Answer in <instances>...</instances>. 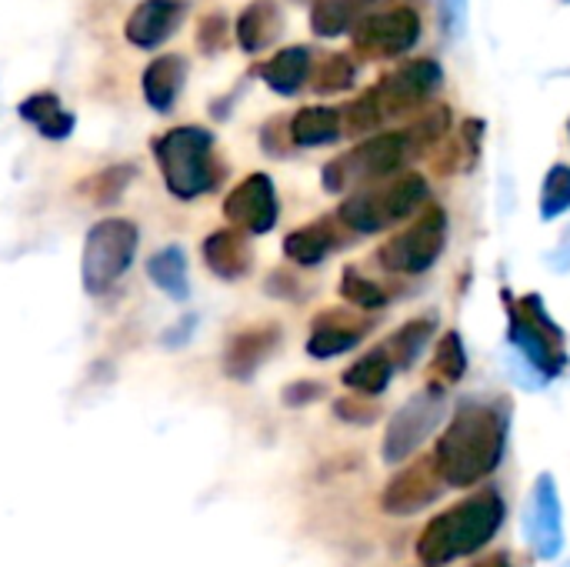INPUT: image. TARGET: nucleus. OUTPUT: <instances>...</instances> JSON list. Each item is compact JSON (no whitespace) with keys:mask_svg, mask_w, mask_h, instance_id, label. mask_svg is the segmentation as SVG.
<instances>
[{"mask_svg":"<svg viewBox=\"0 0 570 567\" xmlns=\"http://www.w3.org/2000/svg\"><path fill=\"white\" fill-rule=\"evenodd\" d=\"M374 0H314L311 7V30L317 37H341L344 30H354L361 20V10Z\"/></svg>","mask_w":570,"mask_h":567,"instance_id":"25","label":"nucleus"},{"mask_svg":"<svg viewBox=\"0 0 570 567\" xmlns=\"http://www.w3.org/2000/svg\"><path fill=\"white\" fill-rule=\"evenodd\" d=\"M224 43H227V13L214 10V13L200 17V23H197L200 53H217V50H224Z\"/></svg>","mask_w":570,"mask_h":567,"instance_id":"35","label":"nucleus"},{"mask_svg":"<svg viewBox=\"0 0 570 567\" xmlns=\"http://www.w3.org/2000/svg\"><path fill=\"white\" fill-rule=\"evenodd\" d=\"M341 294H344L351 304L364 307V311H377V307H384V304H387V291H384L381 284H374V281H367L364 274H357L354 267L344 274V281H341Z\"/></svg>","mask_w":570,"mask_h":567,"instance_id":"33","label":"nucleus"},{"mask_svg":"<svg viewBox=\"0 0 570 567\" xmlns=\"http://www.w3.org/2000/svg\"><path fill=\"white\" fill-rule=\"evenodd\" d=\"M411 157V144L401 134H377L364 144H357L351 154L337 157L334 164L324 167V187L341 194V190H361L364 184H377L391 174L401 170V164Z\"/></svg>","mask_w":570,"mask_h":567,"instance_id":"6","label":"nucleus"},{"mask_svg":"<svg viewBox=\"0 0 570 567\" xmlns=\"http://www.w3.org/2000/svg\"><path fill=\"white\" fill-rule=\"evenodd\" d=\"M391 371H394V364H391L387 351L377 348V351L364 354L354 368H347L344 384L357 394H381L391 384Z\"/></svg>","mask_w":570,"mask_h":567,"instance_id":"26","label":"nucleus"},{"mask_svg":"<svg viewBox=\"0 0 570 567\" xmlns=\"http://www.w3.org/2000/svg\"><path fill=\"white\" fill-rule=\"evenodd\" d=\"M337 414H341L344 421H357V424H371V421L377 418V411H361V404L351 408V401H337Z\"/></svg>","mask_w":570,"mask_h":567,"instance_id":"38","label":"nucleus"},{"mask_svg":"<svg viewBox=\"0 0 570 567\" xmlns=\"http://www.w3.org/2000/svg\"><path fill=\"white\" fill-rule=\"evenodd\" d=\"M150 281L164 287L174 297H187V274H184V254L177 247H167L150 257Z\"/></svg>","mask_w":570,"mask_h":567,"instance_id":"28","label":"nucleus"},{"mask_svg":"<svg viewBox=\"0 0 570 567\" xmlns=\"http://www.w3.org/2000/svg\"><path fill=\"white\" fill-rule=\"evenodd\" d=\"M134 247H137V227L130 221L110 217L100 221L90 234H87V247H83V284L87 291H107L134 261Z\"/></svg>","mask_w":570,"mask_h":567,"instance_id":"7","label":"nucleus"},{"mask_svg":"<svg viewBox=\"0 0 570 567\" xmlns=\"http://www.w3.org/2000/svg\"><path fill=\"white\" fill-rule=\"evenodd\" d=\"M441 475H438V468H434V458L431 461H421V465H414V468H407L404 475H397L391 485H387V491H384V511L387 515H414V511H421V508H428V505H434L438 501V495H441Z\"/></svg>","mask_w":570,"mask_h":567,"instance_id":"15","label":"nucleus"},{"mask_svg":"<svg viewBox=\"0 0 570 567\" xmlns=\"http://www.w3.org/2000/svg\"><path fill=\"white\" fill-rule=\"evenodd\" d=\"M321 394H324V391H321V384H294V388H287V391H284V401L297 408V404H307L311 398H321Z\"/></svg>","mask_w":570,"mask_h":567,"instance_id":"36","label":"nucleus"},{"mask_svg":"<svg viewBox=\"0 0 570 567\" xmlns=\"http://www.w3.org/2000/svg\"><path fill=\"white\" fill-rule=\"evenodd\" d=\"M448 414V394L441 388H424L417 391L387 424L384 434V458L387 461H404L411 458L444 421Z\"/></svg>","mask_w":570,"mask_h":567,"instance_id":"9","label":"nucleus"},{"mask_svg":"<svg viewBox=\"0 0 570 567\" xmlns=\"http://www.w3.org/2000/svg\"><path fill=\"white\" fill-rule=\"evenodd\" d=\"M344 134L341 110L334 107H304L291 120V140L297 147H324L334 144Z\"/></svg>","mask_w":570,"mask_h":567,"instance_id":"21","label":"nucleus"},{"mask_svg":"<svg viewBox=\"0 0 570 567\" xmlns=\"http://www.w3.org/2000/svg\"><path fill=\"white\" fill-rule=\"evenodd\" d=\"M204 261L220 277H240L250 267V244L240 231H217L204 241Z\"/></svg>","mask_w":570,"mask_h":567,"instance_id":"22","label":"nucleus"},{"mask_svg":"<svg viewBox=\"0 0 570 567\" xmlns=\"http://www.w3.org/2000/svg\"><path fill=\"white\" fill-rule=\"evenodd\" d=\"M524 531H528L531 548L541 558L551 561V558L561 555V548H564L561 498H558V488H554L551 475H541L538 485H534V495H531V505H528V515H524Z\"/></svg>","mask_w":570,"mask_h":567,"instance_id":"13","label":"nucleus"},{"mask_svg":"<svg viewBox=\"0 0 570 567\" xmlns=\"http://www.w3.org/2000/svg\"><path fill=\"white\" fill-rule=\"evenodd\" d=\"M184 0H140L124 20V37L140 50H157L184 23Z\"/></svg>","mask_w":570,"mask_h":567,"instance_id":"14","label":"nucleus"},{"mask_svg":"<svg viewBox=\"0 0 570 567\" xmlns=\"http://www.w3.org/2000/svg\"><path fill=\"white\" fill-rule=\"evenodd\" d=\"M354 77H357V67L347 53H334L324 60V67L314 74V90L317 94H341V90H351L354 87Z\"/></svg>","mask_w":570,"mask_h":567,"instance_id":"31","label":"nucleus"},{"mask_svg":"<svg viewBox=\"0 0 570 567\" xmlns=\"http://www.w3.org/2000/svg\"><path fill=\"white\" fill-rule=\"evenodd\" d=\"M154 157L174 197H200L217 187L220 167L214 160V134L204 127H174L154 140Z\"/></svg>","mask_w":570,"mask_h":567,"instance_id":"3","label":"nucleus"},{"mask_svg":"<svg viewBox=\"0 0 570 567\" xmlns=\"http://www.w3.org/2000/svg\"><path fill=\"white\" fill-rule=\"evenodd\" d=\"M508 444V408L491 401H464L451 428L438 441L434 468L444 485L468 488L491 478Z\"/></svg>","mask_w":570,"mask_h":567,"instance_id":"1","label":"nucleus"},{"mask_svg":"<svg viewBox=\"0 0 570 567\" xmlns=\"http://www.w3.org/2000/svg\"><path fill=\"white\" fill-rule=\"evenodd\" d=\"M568 130H570V124H568Z\"/></svg>","mask_w":570,"mask_h":567,"instance_id":"40","label":"nucleus"},{"mask_svg":"<svg viewBox=\"0 0 570 567\" xmlns=\"http://www.w3.org/2000/svg\"><path fill=\"white\" fill-rule=\"evenodd\" d=\"M381 120H384V110H381L374 90H364L357 100H351V104L341 110L344 134H354V137H357V134H371Z\"/></svg>","mask_w":570,"mask_h":567,"instance_id":"30","label":"nucleus"},{"mask_svg":"<svg viewBox=\"0 0 570 567\" xmlns=\"http://www.w3.org/2000/svg\"><path fill=\"white\" fill-rule=\"evenodd\" d=\"M424 201H428V180L421 174H404L387 184L361 187L357 194H351L341 204L337 221L354 234H377V231L411 217Z\"/></svg>","mask_w":570,"mask_h":567,"instance_id":"4","label":"nucleus"},{"mask_svg":"<svg viewBox=\"0 0 570 567\" xmlns=\"http://www.w3.org/2000/svg\"><path fill=\"white\" fill-rule=\"evenodd\" d=\"M344 247L341 237L334 234V224L331 221H321V224H311V227H301L294 231L287 241H284V251L291 261H297L301 267H311V264H321L331 251Z\"/></svg>","mask_w":570,"mask_h":567,"instance_id":"23","label":"nucleus"},{"mask_svg":"<svg viewBox=\"0 0 570 567\" xmlns=\"http://www.w3.org/2000/svg\"><path fill=\"white\" fill-rule=\"evenodd\" d=\"M421 13L411 7H397L387 13H367L354 23V50L367 60H391L407 53L421 40Z\"/></svg>","mask_w":570,"mask_h":567,"instance_id":"10","label":"nucleus"},{"mask_svg":"<svg viewBox=\"0 0 570 567\" xmlns=\"http://www.w3.org/2000/svg\"><path fill=\"white\" fill-rule=\"evenodd\" d=\"M464 10H468V0H441L444 27H448V30H458V23H461Z\"/></svg>","mask_w":570,"mask_h":567,"instance_id":"37","label":"nucleus"},{"mask_svg":"<svg viewBox=\"0 0 570 567\" xmlns=\"http://www.w3.org/2000/svg\"><path fill=\"white\" fill-rule=\"evenodd\" d=\"M501 521H504L501 495L481 491L428 525V531L417 541V558H421V565L441 567L464 558V555H474L491 541V535L501 528Z\"/></svg>","mask_w":570,"mask_h":567,"instance_id":"2","label":"nucleus"},{"mask_svg":"<svg viewBox=\"0 0 570 567\" xmlns=\"http://www.w3.org/2000/svg\"><path fill=\"white\" fill-rule=\"evenodd\" d=\"M137 170L134 167H127V164H120V167H107L104 174H97L94 180H87V194L97 201V204H107V201H117L120 197V190L127 187V180L134 177Z\"/></svg>","mask_w":570,"mask_h":567,"instance_id":"34","label":"nucleus"},{"mask_svg":"<svg viewBox=\"0 0 570 567\" xmlns=\"http://www.w3.org/2000/svg\"><path fill=\"white\" fill-rule=\"evenodd\" d=\"M570 211V164H554L541 187V217L554 221Z\"/></svg>","mask_w":570,"mask_h":567,"instance_id":"29","label":"nucleus"},{"mask_svg":"<svg viewBox=\"0 0 570 567\" xmlns=\"http://www.w3.org/2000/svg\"><path fill=\"white\" fill-rule=\"evenodd\" d=\"M277 331L274 328H261V331H247V334H240L234 344H230V351H227V374H234V378H247V374H254L257 371V364L274 351V344H277Z\"/></svg>","mask_w":570,"mask_h":567,"instance_id":"24","label":"nucleus"},{"mask_svg":"<svg viewBox=\"0 0 570 567\" xmlns=\"http://www.w3.org/2000/svg\"><path fill=\"white\" fill-rule=\"evenodd\" d=\"M431 338H434V321L421 317V321L404 324V328L384 344V351H387V358H391L394 368H411V364L421 358V351L428 348Z\"/></svg>","mask_w":570,"mask_h":567,"instance_id":"27","label":"nucleus"},{"mask_svg":"<svg viewBox=\"0 0 570 567\" xmlns=\"http://www.w3.org/2000/svg\"><path fill=\"white\" fill-rule=\"evenodd\" d=\"M511 344L514 354H521L528 364H534L548 381L558 378L568 364L564 354V331L551 321L538 294L521 297L518 304L511 301Z\"/></svg>","mask_w":570,"mask_h":567,"instance_id":"5","label":"nucleus"},{"mask_svg":"<svg viewBox=\"0 0 570 567\" xmlns=\"http://www.w3.org/2000/svg\"><path fill=\"white\" fill-rule=\"evenodd\" d=\"M441 63L438 60H411L391 74H384L374 87L377 94V104L384 110V117H401V114H411L417 107H424L438 90H441Z\"/></svg>","mask_w":570,"mask_h":567,"instance_id":"11","label":"nucleus"},{"mask_svg":"<svg viewBox=\"0 0 570 567\" xmlns=\"http://www.w3.org/2000/svg\"><path fill=\"white\" fill-rule=\"evenodd\" d=\"M474 567H511L508 565V558L504 555H498V558H488V561H478Z\"/></svg>","mask_w":570,"mask_h":567,"instance_id":"39","label":"nucleus"},{"mask_svg":"<svg viewBox=\"0 0 570 567\" xmlns=\"http://www.w3.org/2000/svg\"><path fill=\"white\" fill-rule=\"evenodd\" d=\"M284 30V13L277 7V0H250L234 23L237 43L247 53H261L264 47H271Z\"/></svg>","mask_w":570,"mask_h":567,"instance_id":"18","label":"nucleus"},{"mask_svg":"<svg viewBox=\"0 0 570 567\" xmlns=\"http://www.w3.org/2000/svg\"><path fill=\"white\" fill-rule=\"evenodd\" d=\"M367 331H371V324L357 321L351 311H331V314H321L314 321V334L307 341V351L314 358H337V354L357 348Z\"/></svg>","mask_w":570,"mask_h":567,"instance_id":"16","label":"nucleus"},{"mask_svg":"<svg viewBox=\"0 0 570 567\" xmlns=\"http://www.w3.org/2000/svg\"><path fill=\"white\" fill-rule=\"evenodd\" d=\"M257 74L264 77V84L274 90V94H297L307 77H311V50L307 47H284L277 50L264 67H257Z\"/></svg>","mask_w":570,"mask_h":567,"instance_id":"20","label":"nucleus"},{"mask_svg":"<svg viewBox=\"0 0 570 567\" xmlns=\"http://www.w3.org/2000/svg\"><path fill=\"white\" fill-rule=\"evenodd\" d=\"M187 80V60L180 53H160L147 63L144 70V97L147 104L157 110V114H170L177 97H180V87Z\"/></svg>","mask_w":570,"mask_h":567,"instance_id":"17","label":"nucleus"},{"mask_svg":"<svg viewBox=\"0 0 570 567\" xmlns=\"http://www.w3.org/2000/svg\"><path fill=\"white\" fill-rule=\"evenodd\" d=\"M464 371H468V354H464V341H461V334H444L441 338V344H438V351H434V374H441L444 381H461L464 378Z\"/></svg>","mask_w":570,"mask_h":567,"instance_id":"32","label":"nucleus"},{"mask_svg":"<svg viewBox=\"0 0 570 567\" xmlns=\"http://www.w3.org/2000/svg\"><path fill=\"white\" fill-rule=\"evenodd\" d=\"M17 114H20L27 124H33L37 134H43V137H50V140L70 137V130H73V124H77L73 114L63 110V104H60V97H57L53 90H37V94L23 97L20 107H17Z\"/></svg>","mask_w":570,"mask_h":567,"instance_id":"19","label":"nucleus"},{"mask_svg":"<svg viewBox=\"0 0 570 567\" xmlns=\"http://www.w3.org/2000/svg\"><path fill=\"white\" fill-rule=\"evenodd\" d=\"M224 214L247 234H267L277 224V190L267 174L244 177L224 201Z\"/></svg>","mask_w":570,"mask_h":567,"instance_id":"12","label":"nucleus"},{"mask_svg":"<svg viewBox=\"0 0 570 567\" xmlns=\"http://www.w3.org/2000/svg\"><path fill=\"white\" fill-rule=\"evenodd\" d=\"M448 241V217L441 207H428L404 234L377 251V261L391 274H424L444 251Z\"/></svg>","mask_w":570,"mask_h":567,"instance_id":"8","label":"nucleus"}]
</instances>
